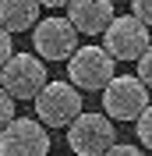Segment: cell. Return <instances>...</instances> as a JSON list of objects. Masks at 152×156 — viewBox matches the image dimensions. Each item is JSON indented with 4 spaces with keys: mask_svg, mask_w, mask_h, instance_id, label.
Listing matches in <instances>:
<instances>
[{
    "mask_svg": "<svg viewBox=\"0 0 152 156\" xmlns=\"http://www.w3.org/2000/svg\"><path fill=\"white\" fill-rule=\"evenodd\" d=\"M32 103H36V117L46 128H67L81 114V89L74 82H50L46 78V85L32 96Z\"/></svg>",
    "mask_w": 152,
    "mask_h": 156,
    "instance_id": "6da1fadb",
    "label": "cell"
},
{
    "mask_svg": "<svg viewBox=\"0 0 152 156\" xmlns=\"http://www.w3.org/2000/svg\"><path fill=\"white\" fill-rule=\"evenodd\" d=\"M99 92H103V114L113 121H134L149 107V85L138 75H113Z\"/></svg>",
    "mask_w": 152,
    "mask_h": 156,
    "instance_id": "7a4b0ae2",
    "label": "cell"
},
{
    "mask_svg": "<svg viewBox=\"0 0 152 156\" xmlns=\"http://www.w3.org/2000/svg\"><path fill=\"white\" fill-rule=\"evenodd\" d=\"M113 75H117V60L103 46H92V43L88 46H74V53L67 57V78L81 92H99Z\"/></svg>",
    "mask_w": 152,
    "mask_h": 156,
    "instance_id": "3957f363",
    "label": "cell"
},
{
    "mask_svg": "<svg viewBox=\"0 0 152 156\" xmlns=\"http://www.w3.org/2000/svg\"><path fill=\"white\" fill-rule=\"evenodd\" d=\"M0 85L7 89L14 99H29L36 96L39 89L46 85V60L32 57V53H11L4 64H0Z\"/></svg>",
    "mask_w": 152,
    "mask_h": 156,
    "instance_id": "277c9868",
    "label": "cell"
},
{
    "mask_svg": "<svg viewBox=\"0 0 152 156\" xmlns=\"http://www.w3.org/2000/svg\"><path fill=\"white\" fill-rule=\"evenodd\" d=\"M117 142V124L113 117L106 114H81L67 124V146L81 156H95V153H106V149Z\"/></svg>",
    "mask_w": 152,
    "mask_h": 156,
    "instance_id": "5b68a950",
    "label": "cell"
},
{
    "mask_svg": "<svg viewBox=\"0 0 152 156\" xmlns=\"http://www.w3.org/2000/svg\"><path fill=\"white\" fill-rule=\"evenodd\" d=\"M99 36H103V50L113 60H134L149 46V25L138 21L134 14H113Z\"/></svg>",
    "mask_w": 152,
    "mask_h": 156,
    "instance_id": "8992f818",
    "label": "cell"
},
{
    "mask_svg": "<svg viewBox=\"0 0 152 156\" xmlns=\"http://www.w3.org/2000/svg\"><path fill=\"white\" fill-rule=\"evenodd\" d=\"M32 43L43 60H67L78 46V29L60 14H50L32 25Z\"/></svg>",
    "mask_w": 152,
    "mask_h": 156,
    "instance_id": "52a82bcc",
    "label": "cell"
},
{
    "mask_svg": "<svg viewBox=\"0 0 152 156\" xmlns=\"http://www.w3.org/2000/svg\"><path fill=\"white\" fill-rule=\"evenodd\" d=\"M0 153L11 156H39L50 153V135L43 121L32 117H11L7 124L0 128Z\"/></svg>",
    "mask_w": 152,
    "mask_h": 156,
    "instance_id": "ba28073f",
    "label": "cell"
},
{
    "mask_svg": "<svg viewBox=\"0 0 152 156\" xmlns=\"http://www.w3.org/2000/svg\"><path fill=\"white\" fill-rule=\"evenodd\" d=\"M64 7L78 36H99L113 18V0H67Z\"/></svg>",
    "mask_w": 152,
    "mask_h": 156,
    "instance_id": "9c48e42d",
    "label": "cell"
},
{
    "mask_svg": "<svg viewBox=\"0 0 152 156\" xmlns=\"http://www.w3.org/2000/svg\"><path fill=\"white\" fill-rule=\"evenodd\" d=\"M43 4L39 0H0V25L14 36V32H29L39 21Z\"/></svg>",
    "mask_w": 152,
    "mask_h": 156,
    "instance_id": "30bf717a",
    "label": "cell"
},
{
    "mask_svg": "<svg viewBox=\"0 0 152 156\" xmlns=\"http://www.w3.org/2000/svg\"><path fill=\"white\" fill-rule=\"evenodd\" d=\"M134 135H138V142H142L145 149H152V103L134 117Z\"/></svg>",
    "mask_w": 152,
    "mask_h": 156,
    "instance_id": "8fae6325",
    "label": "cell"
},
{
    "mask_svg": "<svg viewBox=\"0 0 152 156\" xmlns=\"http://www.w3.org/2000/svg\"><path fill=\"white\" fill-rule=\"evenodd\" d=\"M134 64H138V78H142L145 85L152 89V43L142 50V53H138V57H134Z\"/></svg>",
    "mask_w": 152,
    "mask_h": 156,
    "instance_id": "7c38bea8",
    "label": "cell"
},
{
    "mask_svg": "<svg viewBox=\"0 0 152 156\" xmlns=\"http://www.w3.org/2000/svg\"><path fill=\"white\" fill-rule=\"evenodd\" d=\"M11 117H14V96H11V92H7V89H4V85H0V128H4V124H7V121H11Z\"/></svg>",
    "mask_w": 152,
    "mask_h": 156,
    "instance_id": "4fadbf2b",
    "label": "cell"
},
{
    "mask_svg": "<svg viewBox=\"0 0 152 156\" xmlns=\"http://www.w3.org/2000/svg\"><path fill=\"white\" fill-rule=\"evenodd\" d=\"M131 14L152 29V0H131Z\"/></svg>",
    "mask_w": 152,
    "mask_h": 156,
    "instance_id": "5bb4252c",
    "label": "cell"
},
{
    "mask_svg": "<svg viewBox=\"0 0 152 156\" xmlns=\"http://www.w3.org/2000/svg\"><path fill=\"white\" fill-rule=\"evenodd\" d=\"M11 53H14V39H11V32L4 29V25H0V64H4V60H7Z\"/></svg>",
    "mask_w": 152,
    "mask_h": 156,
    "instance_id": "9a60e30c",
    "label": "cell"
},
{
    "mask_svg": "<svg viewBox=\"0 0 152 156\" xmlns=\"http://www.w3.org/2000/svg\"><path fill=\"white\" fill-rule=\"evenodd\" d=\"M106 153H113V156H134V153H138V146H127V142H113V146L106 149Z\"/></svg>",
    "mask_w": 152,
    "mask_h": 156,
    "instance_id": "2e32d148",
    "label": "cell"
},
{
    "mask_svg": "<svg viewBox=\"0 0 152 156\" xmlns=\"http://www.w3.org/2000/svg\"><path fill=\"white\" fill-rule=\"evenodd\" d=\"M39 4H43V7H64L67 0H39Z\"/></svg>",
    "mask_w": 152,
    "mask_h": 156,
    "instance_id": "e0dca14e",
    "label": "cell"
}]
</instances>
